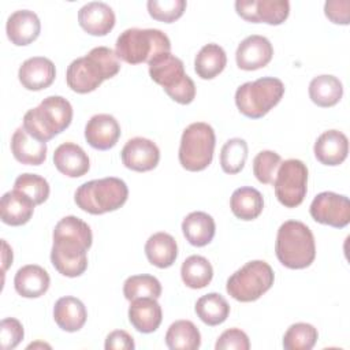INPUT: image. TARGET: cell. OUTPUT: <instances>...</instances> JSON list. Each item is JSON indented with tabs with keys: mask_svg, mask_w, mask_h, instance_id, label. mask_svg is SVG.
Masks as SVG:
<instances>
[{
	"mask_svg": "<svg viewBox=\"0 0 350 350\" xmlns=\"http://www.w3.org/2000/svg\"><path fill=\"white\" fill-rule=\"evenodd\" d=\"M247 159V144L242 138L228 139L220 152V165L226 174L234 175L243 170Z\"/></svg>",
	"mask_w": 350,
	"mask_h": 350,
	"instance_id": "36",
	"label": "cell"
},
{
	"mask_svg": "<svg viewBox=\"0 0 350 350\" xmlns=\"http://www.w3.org/2000/svg\"><path fill=\"white\" fill-rule=\"evenodd\" d=\"M273 56L271 41L260 34H252L241 41L235 52L237 66L241 70L253 71L265 67Z\"/></svg>",
	"mask_w": 350,
	"mask_h": 350,
	"instance_id": "15",
	"label": "cell"
},
{
	"mask_svg": "<svg viewBox=\"0 0 350 350\" xmlns=\"http://www.w3.org/2000/svg\"><path fill=\"white\" fill-rule=\"evenodd\" d=\"M51 284L48 272L36 264H27L19 268L14 278L16 293L25 298H38L44 295Z\"/></svg>",
	"mask_w": 350,
	"mask_h": 350,
	"instance_id": "24",
	"label": "cell"
},
{
	"mask_svg": "<svg viewBox=\"0 0 350 350\" xmlns=\"http://www.w3.org/2000/svg\"><path fill=\"white\" fill-rule=\"evenodd\" d=\"M120 70L119 59L108 46H96L88 55L70 63L66 81L72 92L85 94L96 90L105 79L115 77Z\"/></svg>",
	"mask_w": 350,
	"mask_h": 350,
	"instance_id": "2",
	"label": "cell"
},
{
	"mask_svg": "<svg viewBox=\"0 0 350 350\" xmlns=\"http://www.w3.org/2000/svg\"><path fill=\"white\" fill-rule=\"evenodd\" d=\"M104 347L105 350H133L135 345L129 332L124 329H115L108 334Z\"/></svg>",
	"mask_w": 350,
	"mask_h": 350,
	"instance_id": "44",
	"label": "cell"
},
{
	"mask_svg": "<svg viewBox=\"0 0 350 350\" xmlns=\"http://www.w3.org/2000/svg\"><path fill=\"white\" fill-rule=\"evenodd\" d=\"M123 295L129 301L145 297L157 299L161 295V284L153 275H133L123 283Z\"/></svg>",
	"mask_w": 350,
	"mask_h": 350,
	"instance_id": "35",
	"label": "cell"
},
{
	"mask_svg": "<svg viewBox=\"0 0 350 350\" xmlns=\"http://www.w3.org/2000/svg\"><path fill=\"white\" fill-rule=\"evenodd\" d=\"M342 96L343 85L334 75H317L309 83V97L316 105L321 108L336 105L340 101Z\"/></svg>",
	"mask_w": 350,
	"mask_h": 350,
	"instance_id": "30",
	"label": "cell"
},
{
	"mask_svg": "<svg viewBox=\"0 0 350 350\" xmlns=\"http://www.w3.org/2000/svg\"><path fill=\"white\" fill-rule=\"evenodd\" d=\"M129 320L131 325L142 334L154 332L163 320V312L156 298H137L130 301Z\"/></svg>",
	"mask_w": 350,
	"mask_h": 350,
	"instance_id": "22",
	"label": "cell"
},
{
	"mask_svg": "<svg viewBox=\"0 0 350 350\" xmlns=\"http://www.w3.org/2000/svg\"><path fill=\"white\" fill-rule=\"evenodd\" d=\"M319 338L317 329L308 323L291 324L283 336L286 350H310Z\"/></svg>",
	"mask_w": 350,
	"mask_h": 350,
	"instance_id": "37",
	"label": "cell"
},
{
	"mask_svg": "<svg viewBox=\"0 0 350 350\" xmlns=\"http://www.w3.org/2000/svg\"><path fill=\"white\" fill-rule=\"evenodd\" d=\"M235 10L247 22L280 25L290 14V3L287 0H237Z\"/></svg>",
	"mask_w": 350,
	"mask_h": 350,
	"instance_id": "13",
	"label": "cell"
},
{
	"mask_svg": "<svg viewBox=\"0 0 350 350\" xmlns=\"http://www.w3.org/2000/svg\"><path fill=\"white\" fill-rule=\"evenodd\" d=\"M53 319L63 331L77 332L85 325L88 312L81 299L66 295L56 301L53 306Z\"/></svg>",
	"mask_w": 350,
	"mask_h": 350,
	"instance_id": "25",
	"label": "cell"
},
{
	"mask_svg": "<svg viewBox=\"0 0 350 350\" xmlns=\"http://www.w3.org/2000/svg\"><path fill=\"white\" fill-rule=\"evenodd\" d=\"M3 272H5V269L12 264V249H10L5 241H3Z\"/></svg>",
	"mask_w": 350,
	"mask_h": 350,
	"instance_id": "45",
	"label": "cell"
},
{
	"mask_svg": "<svg viewBox=\"0 0 350 350\" xmlns=\"http://www.w3.org/2000/svg\"><path fill=\"white\" fill-rule=\"evenodd\" d=\"M129 197V189L124 180L107 176L93 179L81 185L74 196L75 204L83 212L90 215H103L124 205Z\"/></svg>",
	"mask_w": 350,
	"mask_h": 350,
	"instance_id": "5",
	"label": "cell"
},
{
	"mask_svg": "<svg viewBox=\"0 0 350 350\" xmlns=\"http://www.w3.org/2000/svg\"><path fill=\"white\" fill-rule=\"evenodd\" d=\"M14 189L27 196L36 205L42 204L49 197V183L45 178L37 174H21L15 182Z\"/></svg>",
	"mask_w": 350,
	"mask_h": 350,
	"instance_id": "38",
	"label": "cell"
},
{
	"mask_svg": "<svg viewBox=\"0 0 350 350\" xmlns=\"http://www.w3.org/2000/svg\"><path fill=\"white\" fill-rule=\"evenodd\" d=\"M53 164L68 178H79L90 168L88 153L74 142H63L55 149Z\"/></svg>",
	"mask_w": 350,
	"mask_h": 350,
	"instance_id": "21",
	"label": "cell"
},
{
	"mask_svg": "<svg viewBox=\"0 0 350 350\" xmlns=\"http://www.w3.org/2000/svg\"><path fill=\"white\" fill-rule=\"evenodd\" d=\"M72 120V107L62 96H48L38 107L23 116V129L34 138L46 142L64 131Z\"/></svg>",
	"mask_w": 350,
	"mask_h": 350,
	"instance_id": "4",
	"label": "cell"
},
{
	"mask_svg": "<svg viewBox=\"0 0 350 350\" xmlns=\"http://www.w3.org/2000/svg\"><path fill=\"white\" fill-rule=\"evenodd\" d=\"M180 276L187 287L198 290L206 287L211 283L213 278V268L208 258L193 254L182 262Z\"/></svg>",
	"mask_w": 350,
	"mask_h": 350,
	"instance_id": "34",
	"label": "cell"
},
{
	"mask_svg": "<svg viewBox=\"0 0 350 350\" xmlns=\"http://www.w3.org/2000/svg\"><path fill=\"white\" fill-rule=\"evenodd\" d=\"M313 152L316 159L329 167L342 164L349 153V139L339 130H327L319 135Z\"/></svg>",
	"mask_w": 350,
	"mask_h": 350,
	"instance_id": "20",
	"label": "cell"
},
{
	"mask_svg": "<svg viewBox=\"0 0 350 350\" xmlns=\"http://www.w3.org/2000/svg\"><path fill=\"white\" fill-rule=\"evenodd\" d=\"M284 94V85L279 78L262 77L245 82L235 92L239 112L252 119H260L279 104Z\"/></svg>",
	"mask_w": 350,
	"mask_h": 350,
	"instance_id": "8",
	"label": "cell"
},
{
	"mask_svg": "<svg viewBox=\"0 0 350 350\" xmlns=\"http://www.w3.org/2000/svg\"><path fill=\"white\" fill-rule=\"evenodd\" d=\"M11 153L22 164L40 165L46 159V142L31 137L22 126L11 137Z\"/></svg>",
	"mask_w": 350,
	"mask_h": 350,
	"instance_id": "23",
	"label": "cell"
},
{
	"mask_svg": "<svg viewBox=\"0 0 350 350\" xmlns=\"http://www.w3.org/2000/svg\"><path fill=\"white\" fill-rule=\"evenodd\" d=\"M171 41L159 29L131 27L120 33L115 44L118 59L129 64L149 63L159 53L170 52Z\"/></svg>",
	"mask_w": 350,
	"mask_h": 350,
	"instance_id": "6",
	"label": "cell"
},
{
	"mask_svg": "<svg viewBox=\"0 0 350 350\" xmlns=\"http://www.w3.org/2000/svg\"><path fill=\"white\" fill-rule=\"evenodd\" d=\"M25 331L23 325L19 320L14 317L3 319L0 323V342L3 350H12L15 349L21 340L23 339Z\"/></svg>",
	"mask_w": 350,
	"mask_h": 350,
	"instance_id": "41",
	"label": "cell"
},
{
	"mask_svg": "<svg viewBox=\"0 0 350 350\" xmlns=\"http://www.w3.org/2000/svg\"><path fill=\"white\" fill-rule=\"evenodd\" d=\"M216 137L212 126L204 122L189 124L180 137L178 159L180 165L191 172L205 170L213 159Z\"/></svg>",
	"mask_w": 350,
	"mask_h": 350,
	"instance_id": "9",
	"label": "cell"
},
{
	"mask_svg": "<svg viewBox=\"0 0 350 350\" xmlns=\"http://www.w3.org/2000/svg\"><path fill=\"white\" fill-rule=\"evenodd\" d=\"M325 16L338 25H349L350 1L349 0H328L324 4Z\"/></svg>",
	"mask_w": 350,
	"mask_h": 350,
	"instance_id": "43",
	"label": "cell"
},
{
	"mask_svg": "<svg viewBox=\"0 0 350 350\" xmlns=\"http://www.w3.org/2000/svg\"><path fill=\"white\" fill-rule=\"evenodd\" d=\"M216 350H249V336L239 328L226 329L216 340Z\"/></svg>",
	"mask_w": 350,
	"mask_h": 350,
	"instance_id": "42",
	"label": "cell"
},
{
	"mask_svg": "<svg viewBox=\"0 0 350 350\" xmlns=\"http://www.w3.org/2000/svg\"><path fill=\"white\" fill-rule=\"evenodd\" d=\"M275 253L286 268L304 269L309 267L316 257L313 232L302 221H284L278 230Z\"/></svg>",
	"mask_w": 350,
	"mask_h": 350,
	"instance_id": "3",
	"label": "cell"
},
{
	"mask_svg": "<svg viewBox=\"0 0 350 350\" xmlns=\"http://www.w3.org/2000/svg\"><path fill=\"white\" fill-rule=\"evenodd\" d=\"M120 137V126L109 113L92 116L85 126L86 142L98 150H108L116 145Z\"/></svg>",
	"mask_w": 350,
	"mask_h": 350,
	"instance_id": "16",
	"label": "cell"
},
{
	"mask_svg": "<svg viewBox=\"0 0 350 350\" xmlns=\"http://www.w3.org/2000/svg\"><path fill=\"white\" fill-rule=\"evenodd\" d=\"M230 208L235 217L241 220H254L257 219L264 208L262 194L250 186H242L234 190L230 198Z\"/></svg>",
	"mask_w": 350,
	"mask_h": 350,
	"instance_id": "29",
	"label": "cell"
},
{
	"mask_svg": "<svg viewBox=\"0 0 350 350\" xmlns=\"http://www.w3.org/2000/svg\"><path fill=\"white\" fill-rule=\"evenodd\" d=\"M215 231L216 224L213 217L201 211L189 213L182 221V232L186 241L197 247L211 243L215 237Z\"/></svg>",
	"mask_w": 350,
	"mask_h": 350,
	"instance_id": "27",
	"label": "cell"
},
{
	"mask_svg": "<svg viewBox=\"0 0 350 350\" xmlns=\"http://www.w3.org/2000/svg\"><path fill=\"white\" fill-rule=\"evenodd\" d=\"M194 310L202 323L215 327L227 320L230 305L219 293H208L197 299Z\"/></svg>",
	"mask_w": 350,
	"mask_h": 350,
	"instance_id": "33",
	"label": "cell"
},
{
	"mask_svg": "<svg viewBox=\"0 0 350 350\" xmlns=\"http://www.w3.org/2000/svg\"><path fill=\"white\" fill-rule=\"evenodd\" d=\"M275 275L271 265L262 260L246 262L227 280V293L239 302H252L265 294L273 284Z\"/></svg>",
	"mask_w": 350,
	"mask_h": 350,
	"instance_id": "10",
	"label": "cell"
},
{
	"mask_svg": "<svg viewBox=\"0 0 350 350\" xmlns=\"http://www.w3.org/2000/svg\"><path fill=\"white\" fill-rule=\"evenodd\" d=\"M92 230L82 219L66 216L53 230L51 262L67 278L81 276L88 268V250L92 246Z\"/></svg>",
	"mask_w": 350,
	"mask_h": 350,
	"instance_id": "1",
	"label": "cell"
},
{
	"mask_svg": "<svg viewBox=\"0 0 350 350\" xmlns=\"http://www.w3.org/2000/svg\"><path fill=\"white\" fill-rule=\"evenodd\" d=\"M165 345L171 350H197L201 345V334L193 321L178 320L168 327Z\"/></svg>",
	"mask_w": 350,
	"mask_h": 350,
	"instance_id": "32",
	"label": "cell"
},
{
	"mask_svg": "<svg viewBox=\"0 0 350 350\" xmlns=\"http://www.w3.org/2000/svg\"><path fill=\"white\" fill-rule=\"evenodd\" d=\"M275 196L286 208H295L302 204L308 190V167L298 159H288L280 163L273 179Z\"/></svg>",
	"mask_w": 350,
	"mask_h": 350,
	"instance_id": "11",
	"label": "cell"
},
{
	"mask_svg": "<svg viewBox=\"0 0 350 350\" xmlns=\"http://www.w3.org/2000/svg\"><path fill=\"white\" fill-rule=\"evenodd\" d=\"M145 254L152 265L157 268H168L178 257L176 241L168 232H156L148 238L145 243Z\"/></svg>",
	"mask_w": 350,
	"mask_h": 350,
	"instance_id": "28",
	"label": "cell"
},
{
	"mask_svg": "<svg viewBox=\"0 0 350 350\" xmlns=\"http://www.w3.org/2000/svg\"><path fill=\"white\" fill-rule=\"evenodd\" d=\"M227 64V55L219 44H206L194 59V71L201 79H213Z\"/></svg>",
	"mask_w": 350,
	"mask_h": 350,
	"instance_id": "31",
	"label": "cell"
},
{
	"mask_svg": "<svg viewBox=\"0 0 350 350\" xmlns=\"http://www.w3.org/2000/svg\"><path fill=\"white\" fill-rule=\"evenodd\" d=\"M309 212L317 223L335 228H343L350 223L349 198L334 191L319 193L313 198Z\"/></svg>",
	"mask_w": 350,
	"mask_h": 350,
	"instance_id": "12",
	"label": "cell"
},
{
	"mask_svg": "<svg viewBox=\"0 0 350 350\" xmlns=\"http://www.w3.org/2000/svg\"><path fill=\"white\" fill-rule=\"evenodd\" d=\"M149 15L160 22L171 23L179 19L185 10L186 1L185 0H149L146 3Z\"/></svg>",
	"mask_w": 350,
	"mask_h": 350,
	"instance_id": "40",
	"label": "cell"
},
{
	"mask_svg": "<svg viewBox=\"0 0 350 350\" xmlns=\"http://www.w3.org/2000/svg\"><path fill=\"white\" fill-rule=\"evenodd\" d=\"M113 10L103 1H90L78 11L79 26L92 36H105L115 26Z\"/></svg>",
	"mask_w": 350,
	"mask_h": 350,
	"instance_id": "18",
	"label": "cell"
},
{
	"mask_svg": "<svg viewBox=\"0 0 350 350\" xmlns=\"http://www.w3.org/2000/svg\"><path fill=\"white\" fill-rule=\"evenodd\" d=\"M282 157L273 150H261L253 160V174L260 183H273Z\"/></svg>",
	"mask_w": 350,
	"mask_h": 350,
	"instance_id": "39",
	"label": "cell"
},
{
	"mask_svg": "<svg viewBox=\"0 0 350 350\" xmlns=\"http://www.w3.org/2000/svg\"><path fill=\"white\" fill-rule=\"evenodd\" d=\"M120 157L126 168L145 172L156 168L160 160V150L152 139L134 137L124 144Z\"/></svg>",
	"mask_w": 350,
	"mask_h": 350,
	"instance_id": "14",
	"label": "cell"
},
{
	"mask_svg": "<svg viewBox=\"0 0 350 350\" xmlns=\"http://www.w3.org/2000/svg\"><path fill=\"white\" fill-rule=\"evenodd\" d=\"M41 31V22L36 12L18 10L7 18L5 33L8 40L18 46L29 45L37 40Z\"/></svg>",
	"mask_w": 350,
	"mask_h": 350,
	"instance_id": "19",
	"label": "cell"
},
{
	"mask_svg": "<svg viewBox=\"0 0 350 350\" xmlns=\"http://www.w3.org/2000/svg\"><path fill=\"white\" fill-rule=\"evenodd\" d=\"M149 75L179 104H190L196 97V85L185 72L183 62L171 52L159 53L149 63Z\"/></svg>",
	"mask_w": 350,
	"mask_h": 350,
	"instance_id": "7",
	"label": "cell"
},
{
	"mask_svg": "<svg viewBox=\"0 0 350 350\" xmlns=\"http://www.w3.org/2000/svg\"><path fill=\"white\" fill-rule=\"evenodd\" d=\"M56 77V68L52 60L44 56H33L26 59L18 71L22 86L27 90H42L52 85Z\"/></svg>",
	"mask_w": 350,
	"mask_h": 350,
	"instance_id": "17",
	"label": "cell"
},
{
	"mask_svg": "<svg viewBox=\"0 0 350 350\" xmlns=\"http://www.w3.org/2000/svg\"><path fill=\"white\" fill-rule=\"evenodd\" d=\"M36 204L23 193L11 190L3 194L0 201V212L3 223L8 226L26 224L34 212Z\"/></svg>",
	"mask_w": 350,
	"mask_h": 350,
	"instance_id": "26",
	"label": "cell"
}]
</instances>
